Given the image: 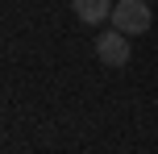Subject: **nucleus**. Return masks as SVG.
I'll list each match as a JSON object with an SVG mask.
<instances>
[{
  "mask_svg": "<svg viewBox=\"0 0 158 154\" xmlns=\"http://www.w3.org/2000/svg\"><path fill=\"white\" fill-rule=\"evenodd\" d=\"M112 29L121 33H146L150 29V0H117L112 4Z\"/></svg>",
  "mask_w": 158,
  "mask_h": 154,
  "instance_id": "f257e3e1",
  "label": "nucleus"
},
{
  "mask_svg": "<svg viewBox=\"0 0 158 154\" xmlns=\"http://www.w3.org/2000/svg\"><path fill=\"white\" fill-rule=\"evenodd\" d=\"M129 33H121V29H104L100 38H96V58H100L104 67H125L129 63Z\"/></svg>",
  "mask_w": 158,
  "mask_h": 154,
  "instance_id": "f03ea898",
  "label": "nucleus"
},
{
  "mask_svg": "<svg viewBox=\"0 0 158 154\" xmlns=\"http://www.w3.org/2000/svg\"><path fill=\"white\" fill-rule=\"evenodd\" d=\"M71 13L83 25H104L112 21V0H71Z\"/></svg>",
  "mask_w": 158,
  "mask_h": 154,
  "instance_id": "7ed1b4c3",
  "label": "nucleus"
}]
</instances>
